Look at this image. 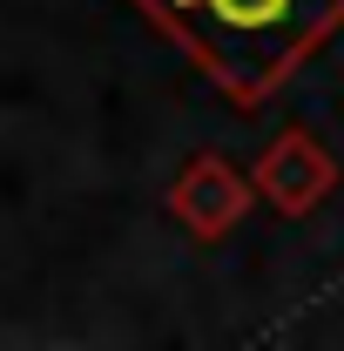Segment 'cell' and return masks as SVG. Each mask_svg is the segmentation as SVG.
<instances>
[{"instance_id":"1","label":"cell","mask_w":344,"mask_h":351,"mask_svg":"<svg viewBox=\"0 0 344 351\" xmlns=\"http://www.w3.org/2000/svg\"><path fill=\"white\" fill-rule=\"evenodd\" d=\"M236 108H263L344 27V0H129Z\"/></svg>"}]
</instances>
